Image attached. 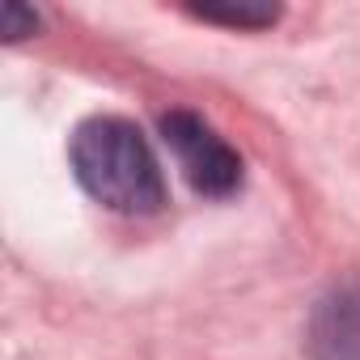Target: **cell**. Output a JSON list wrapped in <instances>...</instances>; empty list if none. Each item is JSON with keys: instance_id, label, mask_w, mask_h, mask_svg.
<instances>
[{"instance_id": "3", "label": "cell", "mask_w": 360, "mask_h": 360, "mask_svg": "<svg viewBox=\"0 0 360 360\" xmlns=\"http://www.w3.org/2000/svg\"><path fill=\"white\" fill-rule=\"evenodd\" d=\"M309 360H360V280L335 284L309 314Z\"/></svg>"}, {"instance_id": "1", "label": "cell", "mask_w": 360, "mask_h": 360, "mask_svg": "<svg viewBox=\"0 0 360 360\" xmlns=\"http://www.w3.org/2000/svg\"><path fill=\"white\" fill-rule=\"evenodd\" d=\"M72 174L77 183L110 212L153 217L165 208V178L144 140V131L119 115L85 119L72 131Z\"/></svg>"}, {"instance_id": "2", "label": "cell", "mask_w": 360, "mask_h": 360, "mask_svg": "<svg viewBox=\"0 0 360 360\" xmlns=\"http://www.w3.org/2000/svg\"><path fill=\"white\" fill-rule=\"evenodd\" d=\"M161 136L178 157L183 178L208 200H229L242 187V157L238 148L195 110H169L161 115Z\"/></svg>"}, {"instance_id": "5", "label": "cell", "mask_w": 360, "mask_h": 360, "mask_svg": "<svg viewBox=\"0 0 360 360\" xmlns=\"http://www.w3.org/2000/svg\"><path fill=\"white\" fill-rule=\"evenodd\" d=\"M39 30V13L34 9H22V5H5V34L9 39H26Z\"/></svg>"}, {"instance_id": "4", "label": "cell", "mask_w": 360, "mask_h": 360, "mask_svg": "<svg viewBox=\"0 0 360 360\" xmlns=\"http://www.w3.org/2000/svg\"><path fill=\"white\" fill-rule=\"evenodd\" d=\"M195 18H204V22H225V26H238V30H259V26H271L280 13L276 9H255V5H238V9H212V5H204V9H191Z\"/></svg>"}]
</instances>
